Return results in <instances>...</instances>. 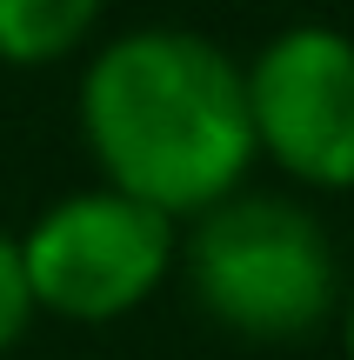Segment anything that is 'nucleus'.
<instances>
[{
    "label": "nucleus",
    "mask_w": 354,
    "mask_h": 360,
    "mask_svg": "<svg viewBox=\"0 0 354 360\" xmlns=\"http://www.w3.org/2000/svg\"><path fill=\"white\" fill-rule=\"evenodd\" d=\"M80 134L101 187L181 220H201L248 187L254 120L248 74L194 27H127L80 74Z\"/></svg>",
    "instance_id": "1"
},
{
    "label": "nucleus",
    "mask_w": 354,
    "mask_h": 360,
    "mask_svg": "<svg viewBox=\"0 0 354 360\" xmlns=\"http://www.w3.org/2000/svg\"><path fill=\"white\" fill-rule=\"evenodd\" d=\"M174 267L187 274L201 314L214 327L261 347L308 340L341 314V260L315 207L288 193H227L201 220H187Z\"/></svg>",
    "instance_id": "2"
},
{
    "label": "nucleus",
    "mask_w": 354,
    "mask_h": 360,
    "mask_svg": "<svg viewBox=\"0 0 354 360\" xmlns=\"http://www.w3.org/2000/svg\"><path fill=\"white\" fill-rule=\"evenodd\" d=\"M13 240L34 314H61L74 327H107L134 314L181 254V227L114 187H87L40 207L34 227Z\"/></svg>",
    "instance_id": "3"
},
{
    "label": "nucleus",
    "mask_w": 354,
    "mask_h": 360,
    "mask_svg": "<svg viewBox=\"0 0 354 360\" xmlns=\"http://www.w3.org/2000/svg\"><path fill=\"white\" fill-rule=\"evenodd\" d=\"M248 74V120L254 154L274 160L288 180L315 193L354 187V34L341 27H281Z\"/></svg>",
    "instance_id": "4"
},
{
    "label": "nucleus",
    "mask_w": 354,
    "mask_h": 360,
    "mask_svg": "<svg viewBox=\"0 0 354 360\" xmlns=\"http://www.w3.org/2000/svg\"><path fill=\"white\" fill-rule=\"evenodd\" d=\"M107 0H0V60L53 67L94 34Z\"/></svg>",
    "instance_id": "5"
},
{
    "label": "nucleus",
    "mask_w": 354,
    "mask_h": 360,
    "mask_svg": "<svg viewBox=\"0 0 354 360\" xmlns=\"http://www.w3.org/2000/svg\"><path fill=\"white\" fill-rule=\"evenodd\" d=\"M27 321H34V294H27V274H20V240L0 227V354L20 347Z\"/></svg>",
    "instance_id": "6"
},
{
    "label": "nucleus",
    "mask_w": 354,
    "mask_h": 360,
    "mask_svg": "<svg viewBox=\"0 0 354 360\" xmlns=\"http://www.w3.org/2000/svg\"><path fill=\"white\" fill-rule=\"evenodd\" d=\"M341 354L354 360V287H348V300H341Z\"/></svg>",
    "instance_id": "7"
}]
</instances>
